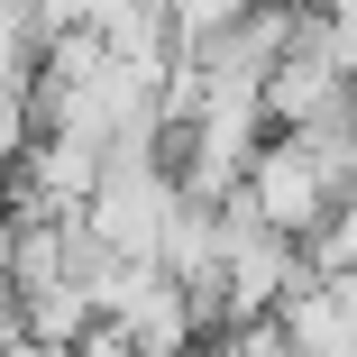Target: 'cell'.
Here are the masks:
<instances>
[{"label": "cell", "mask_w": 357, "mask_h": 357, "mask_svg": "<svg viewBox=\"0 0 357 357\" xmlns=\"http://www.w3.org/2000/svg\"><path fill=\"white\" fill-rule=\"evenodd\" d=\"M339 192H348V174L312 147L303 128H284V137H266V147L248 156V202L266 211V229H284V238H321V220L339 211Z\"/></svg>", "instance_id": "6da1fadb"}, {"label": "cell", "mask_w": 357, "mask_h": 357, "mask_svg": "<svg viewBox=\"0 0 357 357\" xmlns=\"http://www.w3.org/2000/svg\"><path fill=\"white\" fill-rule=\"evenodd\" d=\"M28 137H37V101L0 83V192L19 183V165H28Z\"/></svg>", "instance_id": "7a4b0ae2"}, {"label": "cell", "mask_w": 357, "mask_h": 357, "mask_svg": "<svg viewBox=\"0 0 357 357\" xmlns=\"http://www.w3.org/2000/svg\"><path fill=\"white\" fill-rule=\"evenodd\" d=\"M64 357H137V348H128V330H110V321H92V330H83L74 348H64Z\"/></svg>", "instance_id": "3957f363"}]
</instances>
